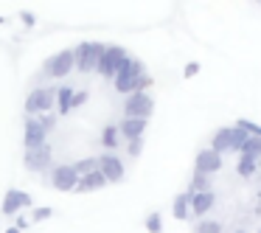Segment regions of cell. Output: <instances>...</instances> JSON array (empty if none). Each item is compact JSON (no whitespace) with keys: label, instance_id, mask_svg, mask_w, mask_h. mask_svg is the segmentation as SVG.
Here are the masks:
<instances>
[{"label":"cell","instance_id":"10","mask_svg":"<svg viewBox=\"0 0 261 233\" xmlns=\"http://www.w3.org/2000/svg\"><path fill=\"white\" fill-rule=\"evenodd\" d=\"M76 183H79V174L73 171V166H54L51 186L57 188V191H73Z\"/></svg>","mask_w":261,"mask_h":233},{"label":"cell","instance_id":"2","mask_svg":"<svg viewBox=\"0 0 261 233\" xmlns=\"http://www.w3.org/2000/svg\"><path fill=\"white\" fill-rule=\"evenodd\" d=\"M104 48H107L104 42H79L73 48V68L82 70V73H93L104 54Z\"/></svg>","mask_w":261,"mask_h":233},{"label":"cell","instance_id":"32","mask_svg":"<svg viewBox=\"0 0 261 233\" xmlns=\"http://www.w3.org/2000/svg\"><path fill=\"white\" fill-rule=\"evenodd\" d=\"M197 73H199V62H188L186 70H182V76H186V79H191V76H197Z\"/></svg>","mask_w":261,"mask_h":233},{"label":"cell","instance_id":"12","mask_svg":"<svg viewBox=\"0 0 261 233\" xmlns=\"http://www.w3.org/2000/svg\"><path fill=\"white\" fill-rule=\"evenodd\" d=\"M45 138H48V132L40 126V121H37V118H25V126H23V143H25V149L42 146V143H45Z\"/></svg>","mask_w":261,"mask_h":233},{"label":"cell","instance_id":"33","mask_svg":"<svg viewBox=\"0 0 261 233\" xmlns=\"http://www.w3.org/2000/svg\"><path fill=\"white\" fill-rule=\"evenodd\" d=\"M20 20H23V23L29 25V29H31V25L37 23V17H34V14H31V12H20Z\"/></svg>","mask_w":261,"mask_h":233},{"label":"cell","instance_id":"27","mask_svg":"<svg viewBox=\"0 0 261 233\" xmlns=\"http://www.w3.org/2000/svg\"><path fill=\"white\" fill-rule=\"evenodd\" d=\"M230 130H233V152H239V149H242V143L247 141V132H244V130H239L236 124H233Z\"/></svg>","mask_w":261,"mask_h":233},{"label":"cell","instance_id":"5","mask_svg":"<svg viewBox=\"0 0 261 233\" xmlns=\"http://www.w3.org/2000/svg\"><path fill=\"white\" fill-rule=\"evenodd\" d=\"M126 57H129V54H126L121 45H107L104 54H101V59H98V65H96V70L104 76V79H113V76L118 73V68L124 65Z\"/></svg>","mask_w":261,"mask_h":233},{"label":"cell","instance_id":"37","mask_svg":"<svg viewBox=\"0 0 261 233\" xmlns=\"http://www.w3.org/2000/svg\"><path fill=\"white\" fill-rule=\"evenodd\" d=\"M233 233H247V230H233Z\"/></svg>","mask_w":261,"mask_h":233},{"label":"cell","instance_id":"35","mask_svg":"<svg viewBox=\"0 0 261 233\" xmlns=\"http://www.w3.org/2000/svg\"><path fill=\"white\" fill-rule=\"evenodd\" d=\"M6 233H20V230H17V227H9V230H6Z\"/></svg>","mask_w":261,"mask_h":233},{"label":"cell","instance_id":"3","mask_svg":"<svg viewBox=\"0 0 261 233\" xmlns=\"http://www.w3.org/2000/svg\"><path fill=\"white\" fill-rule=\"evenodd\" d=\"M51 107H57V87H37L25 96V113L29 115L51 113Z\"/></svg>","mask_w":261,"mask_h":233},{"label":"cell","instance_id":"18","mask_svg":"<svg viewBox=\"0 0 261 233\" xmlns=\"http://www.w3.org/2000/svg\"><path fill=\"white\" fill-rule=\"evenodd\" d=\"M239 154L242 158H250V160H261V138H250L242 143V149H239Z\"/></svg>","mask_w":261,"mask_h":233},{"label":"cell","instance_id":"38","mask_svg":"<svg viewBox=\"0 0 261 233\" xmlns=\"http://www.w3.org/2000/svg\"><path fill=\"white\" fill-rule=\"evenodd\" d=\"M0 233H3V230H0Z\"/></svg>","mask_w":261,"mask_h":233},{"label":"cell","instance_id":"17","mask_svg":"<svg viewBox=\"0 0 261 233\" xmlns=\"http://www.w3.org/2000/svg\"><path fill=\"white\" fill-rule=\"evenodd\" d=\"M191 194L194 191H182L174 197V205H171V211H174V219L186 222L188 216H191Z\"/></svg>","mask_w":261,"mask_h":233},{"label":"cell","instance_id":"22","mask_svg":"<svg viewBox=\"0 0 261 233\" xmlns=\"http://www.w3.org/2000/svg\"><path fill=\"white\" fill-rule=\"evenodd\" d=\"M239 130H244L250 138H261V124H255V121H247V118H239L236 121Z\"/></svg>","mask_w":261,"mask_h":233},{"label":"cell","instance_id":"15","mask_svg":"<svg viewBox=\"0 0 261 233\" xmlns=\"http://www.w3.org/2000/svg\"><path fill=\"white\" fill-rule=\"evenodd\" d=\"M104 186H107L104 174H101L98 169H93L90 174L79 177V183H76V188H73V191H98V188H104Z\"/></svg>","mask_w":261,"mask_h":233},{"label":"cell","instance_id":"23","mask_svg":"<svg viewBox=\"0 0 261 233\" xmlns=\"http://www.w3.org/2000/svg\"><path fill=\"white\" fill-rule=\"evenodd\" d=\"M146 230L149 233H163V216H160L158 211H152V214L146 216Z\"/></svg>","mask_w":261,"mask_h":233},{"label":"cell","instance_id":"31","mask_svg":"<svg viewBox=\"0 0 261 233\" xmlns=\"http://www.w3.org/2000/svg\"><path fill=\"white\" fill-rule=\"evenodd\" d=\"M85 101H87V90H79V93H73V98H70V110L82 107Z\"/></svg>","mask_w":261,"mask_h":233},{"label":"cell","instance_id":"1","mask_svg":"<svg viewBox=\"0 0 261 233\" xmlns=\"http://www.w3.org/2000/svg\"><path fill=\"white\" fill-rule=\"evenodd\" d=\"M143 73H146V70H143V62H141V59H138V57H126L124 65L118 68V73L113 76L115 90H118V93H126V96H129V93L135 90V82L141 79Z\"/></svg>","mask_w":261,"mask_h":233},{"label":"cell","instance_id":"30","mask_svg":"<svg viewBox=\"0 0 261 233\" xmlns=\"http://www.w3.org/2000/svg\"><path fill=\"white\" fill-rule=\"evenodd\" d=\"M126 152H129L132 158H138V154L143 152V138H135V141H129V146H126Z\"/></svg>","mask_w":261,"mask_h":233},{"label":"cell","instance_id":"29","mask_svg":"<svg viewBox=\"0 0 261 233\" xmlns=\"http://www.w3.org/2000/svg\"><path fill=\"white\" fill-rule=\"evenodd\" d=\"M51 216H54V208H34V211H31V219H37V222H40V219H51Z\"/></svg>","mask_w":261,"mask_h":233},{"label":"cell","instance_id":"19","mask_svg":"<svg viewBox=\"0 0 261 233\" xmlns=\"http://www.w3.org/2000/svg\"><path fill=\"white\" fill-rule=\"evenodd\" d=\"M70 98H73V87L65 85V87H57V110L62 115L70 113Z\"/></svg>","mask_w":261,"mask_h":233},{"label":"cell","instance_id":"9","mask_svg":"<svg viewBox=\"0 0 261 233\" xmlns=\"http://www.w3.org/2000/svg\"><path fill=\"white\" fill-rule=\"evenodd\" d=\"M96 166H98V171L104 174L107 183H121L124 180V163H121L115 154H101V158H96Z\"/></svg>","mask_w":261,"mask_h":233},{"label":"cell","instance_id":"14","mask_svg":"<svg viewBox=\"0 0 261 233\" xmlns=\"http://www.w3.org/2000/svg\"><path fill=\"white\" fill-rule=\"evenodd\" d=\"M143 130H146L143 118H124L118 126V135H124L126 141H135V138H143Z\"/></svg>","mask_w":261,"mask_h":233},{"label":"cell","instance_id":"28","mask_svg":"<svg viewBox=\"0 0 261 233\" xmlns=\"http://www.w3.org/2000/svg\"><path fill=\"white\" fill-rule=\"evenodd\" d=\"M37 121H40V126H42L45 132H51L54 126H57V115H54V113H42Z\"/></svg>","mask_w":261,"mask_h":233},{"label":"cell","instance_id":"7","mask_svg":"<svg viewBox=\"0 0 261 233\" xmlns=\"http://www.w3.org/2000/svg\"><path fill=\"white\" fill-rule=\"evenodd\" d=\"M70 70H73V48H65V51L54 54L45 62V73L51 76V79H65Z\"/></svg>","mask_w":261,"mask_h":233},{"label":"cell","instance_id":"20","mask_svg":"<svg viewBox=\"0 0 261 233\" xmlns=\"http://www.w3.org/2000/svg\"><path fill=\"white\" fill-rule=\"evenodd\" d=\"M101 143H104L107 149H115V146H118V126H104Z\"/></svg>","mask_w":261,"mask_h":233},{"label":"cell","instance_id":"16","mask_svg":"<svg viewBox=\"0 0 261 233\" xmlns=\"http://www.w3.org/2000/svg\"><path fill=\"white\" fill-rule=\"evenodd\" d=\"M211 149H214L216 154H222V152H233V130H230V126H222V130L216 132L214 141H211Z\"/></svg>","mask_w":261,"mask_h":233},{"label":"cell","instance_id":"34","mask_svg":"<svg viewBox=\"0 0 261 233\" xmlns=\"http://www.w3.org/2000/svg\"><path fill=\"white\" fill-rule=\"evenodd\" d=\"M29 216H20V219H17V230H23V227H29Z\"/></svg>","mask_w":261,"mask_h":233},{"label":"cell","instance_id":"6","mask_svg":"<svg viewBox=\"0 0 261 233\" xmlns=\"http://www.w3.org/2000/svg\"><path fill=\"white\" fill-rule=\"evenodd\" d=\"M23 163H25V169H31V171H48L54 166V149L48 146V143H42V146H37V149H25Z\"/></svg>","mask_w":261,"mask_h":233},{"label":"cell","instance_id":"24","mask_svg":"<svg viewBox=\"0 0 261 233\" xmlns=\"http://www.w3.org/2000/svg\"><path fill=\"white\" fill-rule=\"evenodd\" d=\"M93 169H98V166H96V158H85V160H79V163H73V171H76L79 177L90 174Z\"/></svg>","mask_w":261,"mask_h":233},{"label":"cell","instance_id":"8","mask_svg":"<svg viewBox=\"0 0 261 233\" xmlns=\"http://www.w3.org/2000/svg\"><path fill=\"white\" fill-rule=\"evenodd\" d=\"M31 205H34V199L29 197V191L9 188L6 197H3V202H0V211H3L6 216H12V214H17V211H23V208H31Z\"/></svg>","mask_w":261,"mask_h":233},{"label":"cell","instance_id":"11","mask_svg":"<svg viewBox=\"0 0 261 233\" xmlns=\"http://www.w3.org/2000/svg\"><path fill=\"white\" fill-rule=\"evenodd\" d=\"M194 169H197V174H205V177L216 174L222 169V154H216L214 149H202V152H197Z\"/></svg>","mask_w":261,"mask_h":233},{"label":"cell","instance_id":"21","mask_svg":"<svg viewBox=\"0 0 261 233\" xmlns=\"http://www.w3.org/2000/svg\"><path fill=\"white\" fill-rule=\"evenodd\" d=\"M255 166H258V160L239 158V166H236V171H239L242 177H253V174H255Z\"/></svg>","mask_w":261,"mask_h":233},{"label":"cell","instance_id":"4","mask_svg":"<svg viewBox=\"0 0 261 233\" xmlns=\"http://www.w3.org/2000/svg\"><path fill=\"white\" fill-rule=\"evenodd\" d=\"M154 113V98L149 93H129L124 101V118H143Z\"/></svg>","mask_w":261,"mask_h":233},{"label":"cell","instance_id":"26","mask_svg":"<svg viewBox=\"0 0 261 233\" xmlns=\"http://www.w3.org/2000/svg\"><path fill=\"white\" fill-rule=\"evenodd\" d=\"M197 233H222V225L214 222V219H202L197 225Z\"/></svg>","mask_w":261,"mask_h":233},{"label":"cell","instance_id":"36","mask_svg":"<svg viewBox=\"0 0 261 233\" xmlns=\"http://www.w3.org/2000/svg\"><path fill=\"white\" fill-rule=\"evenodd\" d=\"M3 23H6V17H0V25H3Z\"/></svg>","mask_w":261,"mask_h":233},{"label":"cell","instance_id":"13","mask_svg":"<svg viewBox=\"0 0 261 233\" xmlns=\"http://www.w3.org/2000/svg\"><path fill=\"white\" fill-rule=\"evenodd\" d=\"M214 191H197L191 194V216H205L211 208H214Z\"/></svg>","mask_w":261,"mask_h":233},{"label":"cell","instance_id":"25","mask_svg":"<svg viewBox=\"0 0 261 233\" xmlns=\"http://www.w3.org/2000/svg\"><path fill=\"white\" fill-rule=\"evenodd\" d=\"M188 191H211V177H205V174H194V183L188 186Z\"/></svg>","mask_w":261,"mask_h":233}]
</instances>
